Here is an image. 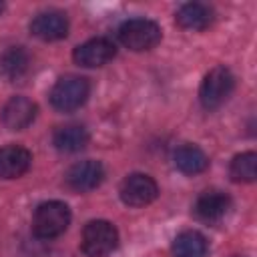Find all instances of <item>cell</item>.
<instances>
[{
    "label": "cell",
    "instance_id": "1",
    "mask_svg": "<svg viewBox=\"0 0 257 257\" xmlns=\"http://www.w3.org/2000/svg\"><path fill=\"white\" fill-rule=\"evenodd\" d=\"M70 209L62 201H44L34 209L32 231L38 239H54L70 225Z\"/></svg>",
    "mask_w": 257,
    "mask_h": 257
},
{
    "label": "cell",
    "instance_id": "2",
    "mask_svg": "<svg viewBox=\"0 0 257 257\" xmlns=\"http://www.w3.org/2000/svg\"><path fill=\"white\" fill-rule=\"evenodd\" d=\"M90 94V82L78 74H64L60 76L52 90H50V104L60 112H72L80 108Z\"/></svg>",
    "mask_w": 257,
    "mask_h": 257
},
{
    "label": "cell",
    "instance_id": "3",
    "mask_svg": "<svg viewBox=\"0 0 257 257\" xmlns=\"http://www.w3.org/2000/svg\"><path fill=\"white\" fill-rule=\"evenodd\" d=\"M118 245V231L110 221L94 219L82 229L80 249L86 257H108Z\"/></svg>",
    "mask_w": 257,
    "mask_h": 257
},
{
    "label": "cell",
    "instance_id": "4",
    "mask_svg": "<svg viewBox=\"0 0 257 257\" xmlns=\"http://www.w3.org/2000/svg\"><path fill=\"white\" fill-rule=\"evenodd\" d=\"M163 38V30L155 20L149 18H131L120 24L118 40L133 52H145L155 48Z\"/></svg>",
    "mask_w": 257,
    "mask_h": 257
},
{
    "label": "cell",
    "instance_id": "5",
    "mask_svg": "<svg viewBox=\"0 0 257 257\" xmlns=\"http://www.w3.org/2000/svg\"><path fill=\"white\" fill-rule=\"evenodd\" d=\"M235 88V76L227 66H213L199 88V100L205 110H215L227 102Z\"/></svg>",
    "mask_w": 257,
    "mask_h": 257
},
{
    "label": "cell",
    "instance_id": "6",
    "mask_svg": "<svg viewBox=\"0 0 257 257\" xmlns=\"http://www.w3.org/2000/svg\"><path fill=\"white\" fill-rule=\"evenodd\" d=\"M118 195L126 207H147L159 197V185L151 175L133 173L122 179Z\"/></svg>",
    "mask_w": 257,
    "mask_h": 257
},
{
    "label": "cell",
    "instance_id": "7",
    "mask_svg": "<svg viewBox=\"0 0 257 257\" xmlns=\"http://www.w3.org/2000/svg\"><path fill=\"white\" fill-rule=\"evenodd\" d=\"M114 56H116V44L110 38H106V36L90 38V40L78 44L74 48V52H72L74 62L80 64V66H84V68L104 66Z\"/></svg>",
    "mask_w": 257,
    "mask_h": 257
},
{
    "label": "cell",
    "instance_id": "8",
    "mask_svg": "<svg viewBox=\"0 0 257 257\" xmlns=\"http://www.w3.org/2000/svg\"><path fill=\"white\" fill-rule=\"evenodd\" d=\"M38 114V106L34 100L26 96H12L0 110V120L8 131H24L28 128Z\"/></svg>",
    "mask_w": 257,
    "mask_h": 257
},
{
    "label": "cell",
    "instance_id": "9",
    "mask_svg": "<svg viewBox=\"0 0 257 257\" xmlns=\"http://www.w3.org/2000/svg\"><path fill=\"white\" fill-rule=\"evenodd\" d=\"M66 185L76 193H88L104 181V167L100 161H78L66 171Z\"/></svg>",
    "mask_w": 257,
    "mask_h": 257
},
{
    "label": "cell",
    "instance_id": "10",
    "mask_svg": "<svg viewBox=\"0 0 257 257\" xmlns=\"http://www.w3.org/2000/svg\"><path fill=\"white\" fill-rule=\"evenodd\" d=\"M195 217L203 223H217L225 219V215L231 211V197L219 189H209L203 191L195 205H193Z\"/></svg>",
    "mask_w": 257,
    "mask_h": 257
},
{
    "label": "cell",
    "instance_id": "11",
    "mask_svg": "<svg viewBox=\"0 0 257 257\" xmlns=\"http://www.w3.org/2000/svg\"><path fill=\"white\" fill-rule=\"evenodd\" d=\"M30 34L44 40V42H54L60 40L68 34V18L60 10H44L38 12L30 20Z\"/></svg>",
    "mask_w": 257,
    "mask_h": 257
},
{
    "label": "cell",
    "instance_id": "12",
    "mask_svg": "<svg viewBox=\"0 0 257 257\" xmlns=\"http://www.w3.org/2000/svg\"><path fill=\"white\" fill-rule=\"evenodd\" d=\"M32 165V153L20 145L0 147V179H18L28 173Z\"/></svg>",
    "mask_w": 257,
    "mask_h": 257
},
{
    "label": "cell",
    "instance_id": "13",
    "mask_svg": "<svg viewBox=\"0 0 257 257\" xmlns=\"http://www.w3.org/2000/svg\"><path fill=\"white\" fill-rule=\"evenodd\" d=\"M175 20L181 28L199 32V30H205L213 24L215 10L209 4H203V2H185V4L179 6V10L175 14Z\"/></svg>",
    "mask_w": 257,
    "mask_h": 257
},
{
    "label": "cell",
    "instance_id": "14",
    "mask_svg": "<svg viewBox=\"0 0 257 257\" xmlns=\"http://www.w3.org/2000/svg\"><path fill=\"white\" fill-rule=\"evenodd\" d=\"M30 68V56L22 46H8L0 54V74L10 80H22Z\"/></svg>",
    "mask_w": 257,
    "mask_h": 257
},
{
    "label": "cell",
    "instance_id": "15",
    "mask_svg": "<svg viewBox=\"0 0 257 257\" xmlns=\"http://www.w3.org/2000/svg\"><path fill=\"white\" fill-rule=\"evenodd\" d=\"M173 163L175 167L185 173V175H199L203 171H207L209 167V157L205 155V151L197 145H191V143H185L181 145L175 155H173Z\"/></svg>",
    "mask_w": 257,
    "mask_h": 257
},
{
    "label": "cell",
    "instance_id": "16",
    "mask_svg": "<svg viewBox=\"0 0 257 257\" xmlns=\"http://www.w3.org/2000/svg\"><path fill=\"white\" fill-rule=\"evenodd\" d=\"M209 241L203 233L195 229L181 231L173 241V255L175 257H207Z\"/></svg>",
    "mask_w": 257,
    "mask_h": 257
},
{
    "label": "cell",
    "instance_id": "17",
    "mask_svg": "<svg viewBox=\"0 0 257 257\" xmlns=\"http://www.w3.org/2000/svg\"><path fill=\"white\" fill-rule=\"evenodd\" d=\"M52 143L60 153H78L88 145V131L82 124H64L54 131Z\"/></svg>",
    "mask_w": 257,
    "mask_h": 257
},
{
    "label": "cell",
    "instance_id": "18",
    "mask_svg": "<svg viewBox=\"0 0 257 257\" xmlns=\"http://www.w3.org/2000/svg\"><path fill=\"white\" fill-rule=\"evenodd\" d=\"M229 177L235 183H253L257 177V155L253 151L235 155L229 165Z\"/></svg>",
    "mask_w": 257,
    "mask_h": 257
},
{
    "label": "cell",
    "instance_id": "19",
    "mask_svg": "<svg viewBox=\"0 0 257 257\" xmlns=\"http://www.w3.org/2000/svg\"><path fill=\"white\" fill-rule=\"evenodd\" d=\"M2 10H4V4H2V2H0V14H2Z\"/></svg>",
    "mask_w": 257,
    "mask_h": 257
},
{
    "label": "cell",
    "instance_id": "20",
    "mask_svg": "<svg viewBox=\"0 0 257 257\" xmlns=\"http://www.w3.org/2000/svg\"><path fill=\"white\" fill-rule=\"evenodd\" d=\"M235 257H243V255H235Z\"/></svg>",
    "mask_w": 257,
    "mask_h": 257
}]
</instances>
